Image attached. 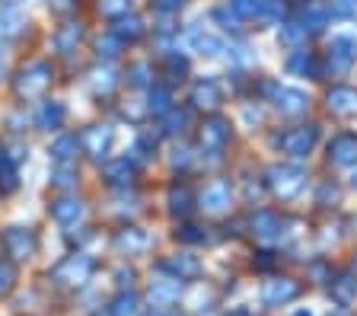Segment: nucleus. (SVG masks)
<instances>
[{
	"label": "nucleus",
	"instance_id": "8fccbe9b",
	"mask_svg": "<svg viewBox=\"0 0 357 316\" xmlns=\"http://www.w3.org/2000/svg\"><path fill=\"white\" fill-rule=\"evenodd\" d=\"M166 61H169V70H172V74H185V70H188V61L185 58H176V54H169Z\"/></svg>",
	"mask_w": 357,
	"mask_h": 316
},
{
	"label": "nucleus",
	"instance_id": "c85d7f7f",
	"mask_svg": "<svg viewBox=\"0 0 357 316\" xmlns=\"http://www.w3.org/2000/svg\"><path fill=\"white\" fill-rule=\"evenodd\" d=\"M115 83H119V77H115L112 68H96L89 74V90L96 93V96H109L115 90Z\"/></svg>",
	"mask_w": 357,
	"mask_h": 316
},
{
	"label": "nucleus",
	"instance_id": "bf43d9fd",
	"mask_svg": "<svg viewBox=\"0 0 357 316\" xmlns=\"http://www.w3.org/2000/svg\"><path fill=\"white\" fill-rule=\"evenodd\" d=\"M294 316H312V313H310V310H297V313H294Z\"/></svg>",
	"mask_w": 357,
	"mask_h": 316
},
{
	"label": "nucleus",
	"instance_id": "473e14b6",
	"mask_svg": "<svg viewBox=\"0 0 357 316\" xmlns=\"http://www.w3.org/2000/svg\"><path fill=\"white\" fill-rule=\"evenodd\" d=\"M109 313L112 316H137V297H134L131 291L115 294V301L109 303Z\"/></svg>",
	"mask_w": 357,
	"mask_h": 316
},
{
	"label": "nucleus",
	"instance_id": "a19ab883",
	"mask_svg": "<svg viewBox=\"0 0 357 316\" xmlns=\"http://www.w3.org/2000/svg\"><path fill=\"white\" fill-rule=\"evenodd\" d=\"M119 48H121V38L119 36H105L99 38V58H119Z\"/></svg>",
	"mask_w": 357,
	"mask_h": 316
},
{
	"label": "nucleus",
	"instance_id": "5701e85b",
	"mask_svg": "<svg viewBox=\"0 0 357 316\" xmlns=\"http://www.w3.org/2000/svg\"><path fill=\"white\" fill-rule=\"evenodd\" d=\"M328 291H332V301L338 307H351L357 301V278L354 275H338L335 281H328Z\"/></svg>",
	"mask_w": 357,
	"mask_h": 316
},
{
	"label": "nucleus",
	"instance_id": "cd10ccee",
	"mask_svg": "<svg viewBox=\"0 0 357 316\" xmlns=\"http://www.w3.org/2000/svg\"><path fill=\"white\" fill-rule=\"evenodd\" d=\"M188 42H192L195 52H198V54H208V58H214V54L227 52L220 38L211 36V32H201V29H192V32H188Z\"/></svg>",
	"mask_w": 357,
	"mask_h": 316
},
{
	"label": "nucleus",
	"instance_id": "f03ea898",
	"mask_svg": "<svg viewBox=\"0 0 357 316\" xmlns=\"http://www.w3.org/2000/svg\"><path fill=\"white\" fill-rule=\"evenodd\" d=\"M52 64L48 61H32V64H26V68L20 70V77H16V96L20 99H36L42 96L48 86H52Z\"/></svg>",
	"mask_w": 357,
	"mask_h": 316
},
{
	"label": "nucleus",
	"instance_id": "c03bdc74",
	"mask_svg": "<svg viewBox=\"0 0 357 316\" xmlns=\"http://www.w3.org/2000/svg\"><path fill=\"white\" fill-rule=\"evenodd\" d=\"M214 20H217V23H223V29H233V32H239V23H243L233 10H217Z\"/></svg>",
	"mask_w": 357,
	"mask_h": 316
},
{
	"label": "nucleus",
	"instance_id": "1a4fd4ad",
	"mask_svg": "<svg viewBox=\"0 0 357 316\" xmlns=\"http://www.w3.org/2000/svg\"><path fill=\"white\" fill-rule=\"evenodd\" d=\"M150 246H153V240H150V234L141 230V227H125L115 236V249H119L121 256H144Z\"/></svg>",
	"mask_w": 357,
	"mask_h": 316
},
{
	"label": "nucleus",
	"instance_id": "f257e3e1",
	"mask_svg": "<svg viewBox=\"0 0 357 316\" xmlns=\"http://www.w3.org/2000/svg\"><path fill=\"white\" fill-rule=\"evenodd\" d=\"M93 271H96V259L89 256V253H80V249H77V253L64 256L52 271H48V278H52L58 287H64V291H80V287L89 285Z\"/></svg>",
	"mask_w": 357,
	"mask_h": 316
},
{
	"label": "nucleus",
	"instance_id": "e433bc0d",
	"mask_svg": "<svg viewBox=\"0 0 357 316\" xmlns=\"http://www.w3.org/2000/svg\"><path fill=\"white\" fill-rule=\"evenodd\" d=\"M16 285V265L10 259H0V297H7Z\"/></svg>",
	"mask_w": 357,
	"mask_h": 316
},
{
	"label": "nucleus",
	"instance_id": "e2e57ef3",
	"mask_svg": "<svg viewBox=\"0 0 357 316\" xmlns=\"http://www.w3.org/2000/svg\"><path fill=\"white\" fill-rule=\"evenodd\" d=\"M144 316H156V313H153V310H150V313H144Z\"/></svg>",
	"mask_w": 357,
	"mask_h": 316
},
{
	"label": "nucleus",
	"instance_id": "09e8293b",
	"mask_svg": "<svg viewBox=\"0 0 357 316\" xmlns=\"http://www.w3.org/2000/svg\"><path fill=\"white\" fill-rule=\"evenodd\" d=\"M335 13H342V16H357V0H335Z\"/></svg>",
	"mask_w": 357,
	"mask_h": 316
},
{
	"label": "nucleus",
	"instance_id": "0eeeda50",
	"mask_svg": "<svg viewBox=\"0 0 357 316\" xmlns=\"http://www.w3.org/2000/svg\"><path fill=\"white\" fill-rule=\"evenodd\" d=\"M354 61H357V38L332 36V45H328V68H332V74H348Z\"/></svg>",
	"mask_w": 357,
	"mask_h": 316
},
{
	"label": "nucleus",
	"instance_id": "c9c22d12",
	"mask_svg": "<svg viewBox=\"0 0 357 316\" xmlns=\"http://www.w3.org/2000/svg\"><path fill=\"white\" fill-rule=\"evenodd\" d=\"M172 105H169V90H163V86H156V90H150V103H147V112L153 115H166Z\"/></svg>",
	"mask_w": 357,
	"mask_h": 316
},
{
	"label": "nucleus",
	"instance_id": "393cba45",
	"mask_svg": "<svg viewBox=\"0 0 357 316\" xmlns=\"http://www.w3.org/2000/svg\"><path fill=\"white\" fill-rule=\"evenodd\" d=\"M131 176H134V163L128 157H119V160H112V163H105V179H109V186L128 188L131 186Z\"/></svg>",
	"mask_w": 357,
	"mask_h": 316
},
{
	"label": "nucleus",
	"instance_id": "f704fd0d",
	"mask_svg": "<svg viewBox=\"0 0 357 316\" xmlns=\"http://www.w3.org/2000/svg\"><path fill=\"white\" fill-rule=\"evenodd\" d=\"M99 13L109 20H121L131 13V0H99Z\"/></svg>",
	"mask_w": 357,
	"mask_h": 316
},
{
	"label": "nucleus",
	"instance_id": "ea45409f",
	"mask_svg": "<svg viewBox=\"0 0 357 316\" xmlns=\"http://www.w3.org/2000/svg\"><path fill=\"white\" fill-rule=\"evenodd\" d=\"M281 20H284V3H281V0H265L261 23H281Z\"/></svg>",
	"mask_w": 357,
	"mask_h": 316
},
{
	"label": "nucleus",
	"instance_id": "0e129e2a",
	"mask_svg": "<svg viewBox=\"0 0 357 316\" xmlns=\"http://www.w3.org/2000/svg\"><path fill=\"white\" fill-rule=\"evenodd\" d=\"M166 316H178V313H166Z\"/></svg>",
	"mask_w": 357,
	"mask_h": 316
},
{
	"label": "nucleus",
	"instance_id": "9d476101",
	"mask_svg": "<svg viewBox=\"0 0 357 316\" xmlns=\"http://www.w3.org/2000/svg\"><path fill=\"white\" fill-rule=\"evenodd\" d=\"M163 271L172 275V278H178V281H195L204 269H201L198 256H192V253H176V256H169L163 262Z\"/></svg>",
	"mask_w": 357,
	"mask_h": 316
},
{
	"label": "nucleus",
	"instance_id": "864d4df0",
	"mask_svg": "<svg viewBox=\"0 0 357 316\" xmlns=\"http://www.w3.org/2000/svg\"><path fill=\"white\" fill-rule=\"evenodd\" d=\"M245 195H249V202H252V198H261V186H252V182H249V186H245Z\"/></svg>",
	"mask_w": 357,
	"mask_h": 316
},
{
	"label": "nucleus",
	"instance_id": "423d86ee",
	"mask_svg": "<svg viewBox=\"0 0 357 316\" xmlns=\"http://www.w3.org/2000/svg\"><path fill=\"white\" fill-rule=\"evenodd\" d=\"M268 96L275 103V109L281 115H303L310 99H306L303 90H294V86H281V83H271L268 86Z\"/></svg>",
	"mask_w": 357,
	"mask_h": 316
},
{
	"label": "nucleus",
	"instance_id": "4468645a",
	"mask_svg": "<svg viewBox=\"0 0 357 316\" xmlns=\"http://www.w3.org/2000/svg\"><path fill=\"white\" fill-rule=\"evenodd\" d=\"M20 188V160L10 153V147H0V195L7 198Z\"/></svg>",
	"mask_w": 357,
	"mask_h": 316
},
{
	"label": "nucleus",
	"instance_id": "bb28decb",
	"mask_svg": "<svg viewBox=\"0 0 357 316\" xmlns=\"http://www.w3.org/2000/svg\"><path fill=\"white\" fill-rule=\"evenodd\" d=\"M328 16H332V10L326 3H306L303 16H300V26L306 32H319L322 26H328Z\"/></svg>",
	"mask_w": 357,
	"mask_h": 316
},
{
	"label": "nucleus",
	"instance_id": "de8ad7c7",
	"mask_svg": "<svg viewBox=\"0 0 357 316\" xmlns=\"http://www.w3.org/2000/svg\"><path fill=\"white\" fill-rule=\"evenodd\" d=\"M131 83L134 86H147V64H134L131 68Z\"/></svg>",
	"mask_w": 357,
	"mask_h": 316
},
{
	"label": "nucleus",
	"instance_id": "dca6fc26",
	"mask_svg": "<svg viewBox=\"0 0 357 316\" xmlns=\"http://www.w3.org/2000/svg\"><path fill=\"white\" fill-rule=\"evenodd\" d=\"M328 160L335 166H354L357 163V137L354 135H338L328 144Z\"/></svg>",
	"mask_w": 357,
	"mask_h": 316
},
{
	"label": "nucleus",
	"instance_id": "9b49d317",
	"mask_svg": "<svg viewBox=\"0 0 357 316\" xmlns=\"http://www.w3.org/2000/svg\"><path fill=\"white\" fill-rule=\"evenodd\" d=\"M182 287H185V281H178V278H160V281H150V291H147V297H150V303L153 307H172V303L182 297Z\"/></svg>",
	"mask_w": 357,
	"mask_h": 316
},
{
	"label": "nucleus",
	"instance_id": "39448f33",
	"mask_svg": "<svg viewBox=\"0 0 357 316\" xmlns=\"http://www.w3.org/2000/svg\"><path fill=\"white\" fill-rule=\"evenodd\" d=\"M316 137H319V128H316V125H303V128L284 131V135L278 137V147H281L284 153H290V157L300 160L316 147Z\"/></svg>",
	"mask_w": 357,
	"mask_h": 316
},
{
	"label": "nucleus",
	"instance_id": "4d7b16f0",
	"mask_svg": "<svg viewBox=\"0 0 357 316\" xmlns=\"http://www.w3.org/2000/svg\"><path fill=\"white\" fill-rule=\"evenodd\" d=\"M0 3H10V7H20L22 0H0Z\"/></svg>",
	"mask_w": 357,
	"mask_h": 316
},
{
	"label": "nucleus",
	"instance_id": "680f3d73",
	"mask_svg": "<svg viewBox=\"0 0 357 316\" xmlns=\"http://www.w3.org/2000/svg\"><path fill=\"white\" fill-rule=\"evenodd\" d=\"M351 182H354V186H357V170H354V176H351Z\"/></svg>",
	"mask_w": 357,
	"mask_h": 316
},
{
	"label": "nucleus",
	"instance_id": "7c9ffc66",
	"mask_svg": "<svg viewBox=\"0 0 357 316\" xmlns=\"http://www.w3.org/2000/svg\"><path fill=\"white\" fill-rule=\"evenodd\" d=\"M115 36H119L121 42H137V38L144 36V23L137 16H121L119 26H115Z\"/></svg>",
	"mask_w": 357,
	"mask_h": 316
},
{
	"label": "nucleus",
	"instance_id": "603ef678",
	"mask_svg": "<svg viewBox=\"0 0 357 316\" xmlns=\"http://www.w3.org/2000/svg\"><path fill=\"white\" fill-rule=\"evenodd\" d=\"M131 281H134V271H131V269H128V271L121 269V271H119V285H121V287H131Z\"/></svg>",
	"mask_w": 357,
	"mask_h": 316
},
{
	"label": "nucleus",
	"instance_id": "58836bf2",
	"mask_svg": "<svg viewBox=\"0 0 357 316\" xmlns=\"http://www.w3.org/2000/svg\"><path fill=\"white\" fill-rule=\"evenodd\" d=\"M281 42H284V45H303V42H306V29L300 23H284L281 26Z\"/></svg>",
	"mask_w": 357,
	"mask_h": 316
},
{
	"label": "nucleus",
	"instance_id": "2f4dec72",
	"mask_svg": "<svg viewBox=\"0 0 357 316\" xmlns=\"http://www.w3.org/2000/svg\"><path fill=\"white\" fill-rule=\"evenodd\" d=\"M166 202H169L172 214H188L192 211V192H188V186H172Z\"/></svg>",
	"mask_w": 357,
	"mask_h": 316
},
{
	"label": "nucleus",
	"instance_id": "c756f323",
	"mask_svg": "<svg viewBox=\"0 0 357 316\" xmlns=\"http://www.w3.org/2000/svg\"><path fill=\"white\" fill-rule=\"evenodd\" d=\"M287 70L297 77H316V61L310 58V52H294L287 58Z\"/></svg>",
	"mask_w": 357,
	"mask_h": 316
},
{
	"label": "nucleus",
	"instance_id": "b1692460",
	"mask_svg": "<svg viewBox=\"0 0 357 316\" xmlns=\"http://www.w3.org/2000/svg\"><path fill=\"white\" fill-rule=\"evenodd\" d=\"M77 151H80V141H77L74 135H61L58 141L48 147V153H52V160L58 166H70L77 160Z\"/></svg>",
	"mask_w": 357,
	"mask_h": 316
},
{
	"label": "nucleus",
	"instance_id": "13d9d810",
	"mask_svg": "<svg viewBox=\"0 0 357 316\" xmlns=\"http://www.w3.org/2000/svg\"><path fill=\"white\" fill-rule=\"evenodd\" d=\"M230 316H249V313H245V310H233Z\"/></svg>",
	"mask_w": 357,
	"mask_h": 316
},
{
	"label": "nucleus",
	"instance_id": "f8f14e48",
	"mask_svg": "<svg viewBox=\"0 0 357 316\" xmlns=\"http://www.w3.org/2000/svg\"><path fill=\"white\" fill-rule=\"evenodd\" d=\"M80 144L86 147L89 157L102 160L105 153H109V147H112V128H109V125H89V128L83 131Z\"/></svg>",
	"mask_w": 357,
	"mask_h": 316
},
{
	"label": "nucleus",
	"instance_id": "6ab92c4d",
	"mask_svg": "<svg viewBox=\"0 0 357 316\" xmlns=\"http://www.w3.org/2000/svg\"><path fill=\"white\" fill-rule=\"evenodd\" d=\"M26 26L29 23H26V13L20 7H10V3L0 7V38H20Z\"/></svg>",
	"mask_w": 357,
	"mask_h": 316
},
{
	"label": "nucleus",
	"instance_id": "a18cd8bd",
	"mask_svg": "<svg viewBox=\"0 0 357 316\" xmlns=\"http://www.w3.org/2000/svg\"><path fill=\"white\" fill-rule=\"evenodd\" d=\"M176 240H182V243H204V234H201V227H178Z\"/></svg>",
	"mask_w": 357,
	"mask_h": 316
},
{
	"label": "nucleus",
	"instance_id": "2eb2a0df",
	"mask_svg": "<svg viewBox=\"0 0 357 316\" xmlns=\"http://www.w3.org/2000/svg\"><path fill=\"white\" fill-rule=\"evenodd\" d=\"M284 227H290V220L278 218V214H271V211H259V214L252 218V230L261 236V240H268V243L281 240V236H284Z\"/></svg>",
	"mask_w": 357,
	"mask_h": 316
},
{
	"label": "nucleus",
	"instance_id": "72a5a7b5",
	"mask_svg": "<svg viewBox=\"0 0 357 316\" xmlns=\"http://www.w3.org/2000/svg\"><path fill=\"white\" fill-rule=\"evenodd\" d=\"M233 13L239 20H261V10H265V0H230Z\"/></svg>",
	"mask_w": 357,
	"mask_h": 316
},
{
	"label": "nucleus",
	"instance_id": "4be33fe9",
	"mask_svg": "<svg viewBox=\"0 0 357 316\" xmlns=\"http://www.w3.org/2000/svg\"><path fill=\"white\" fill-rule=\"evenodd\" d=\"M192 103L198 105V109H220L223 90L214 80H198L195 83V90H192Z\"/></svg>",
	"mask_w": 357,
	"mask_h": 316
},
{
	"label": "nucleus",
	"instance_id": "4c0bfd02",
	"mask_svg": "<svg viewBox=\"0 0 357 316\" xmlns=\"http://www.w3.org/2000/svg\"><path fill=\"white\" fill-rule=\"evenodd\" d=\"M188 125V112H176V109H169L166 112V121H163V131L166 135H182Z\"/></svg>",
	"mask_w": 357,
	"mask_h": 316
},
{
	"label": "nucleus",
	"instance_id": "aec40b11",
	"mask_svg": "<svg viewBox=\"0 0 357 316\" xmlns=\"http://www.w3.org/2000/svg\"><path fill=\"white\" fill-rule=\"evenodd\" d=\"M52 218L58 220L61 227H70V224H77V220L83 218V202L80 198H70V195H64V198H58V202H52Z\"/></svg>",
	"mask_w": 357,
	"mask_h": 316
},
{
	"label": "nucleus",
	"instance_id": "6e6552de",
	"mask_svg": "<svg viewBox=\"0 0 357 316\" xmlns=\"http://www.w3.org/2000/svg\"><path fill=\"white\" fill-rule=\"evenodd\" d=\"M300 297V285L294 278H271L261 285V303L265 307H284V303L297 301Z\"/></svg>",
	"mask_w": 357,
	"mask_h": 316
},
{
	"label": "nucleus",
	"instance_id": "ddd939ff",
	"mask_svg": "<svg viewBox=\"0 0 357 316\" xmlns=\"http://www.w3.org/2000/svg\"><path fill=\"white\" fill-rule=\"evenodd\" d=\"M227 141H230V125L223 119H211L201 125V147H204V151L220 153Z\"/></svg>",
	"mask_w": 357,
	"mask_h": 316
},
{
	"label": "nucleus",
	"instance_id": "052dcab7",
	"mask_svg": "<svg viewBox=\"0 0 357 316\" xmlns=\"http://www.w3.org/2000/svg\"><path fill=\"white\" fill-rule=\"evenodd\" d=\"M89 316H112V313H109V310H105V313H102V310H99V313H89Z\"/></svg>",
	"mask_w": 357,
	"mask_h": 316
},
{
	"label": "nucleus",
	"instance_id": "79ce46f5",
	"mask_svg": "<svg viewBox=\"0 0 357 316\" xmlns=\"http://www.w3.org/2000/svg\"><path fill=\"white\" fill-rule=\"evenodd\" d=\"M153 151H156V141L150 135H141L137 141H134V153H137L141 160H150L153 157Z\"/></svg>",
	"mask_w": 357,
	"mask_h": 316
},
{
	"label": "nucleus",
	"instance_id": "a878e982",
	"mask_svg": "<svg viewBox=\"0 0 357 316\" xmlns=\"http://www.w3.org/2000/svg\"><path fill=\"white\" fill-rule=\"evenodd\" d=\"M80 38H83V26L80 23H64L58 32H54V48H58L61 54H70V52H77Z\"/></svg>",
	"mask_w": 357,
	"mask_h": 316
},
{
	"label": "nucleus",
	"instance_id": "3c124183",
	"mask_svg": "<svg viewBox=\"0 0 357 316\" xmlns=\"http://www.w3.org/2000/svg\"><path fill=\"white\" fill-rule=\"evenodd\" d=\"M48 7L58 10V13H67V10L77 7V0H48Z\"/></svg>",
	"mask_w": 357,
	"mask_h": 316
},
{
	"label": "nucleus",
	"instance_id": "412c9836",
	"mask_svg": "<svg viewBox=\"0 0 357 316\" xmlns=\"http://www.w3.org/2000/svg\"><path fill=\"white\" fill-rule=\"evenodd\" d=\"M64 119H67L64 103H54V99L42 103V109L36 112V125H38L42 131H58L61 125H64Z\"/></svg>",
	"mask_w": 357,
	"mask_h": 316
},
{
	"label": "nucleus",
	"instance_id": "49530a36",
	"mask_svg": "<svg viewBox=\"0 0 357 316\" xmlns=\"http://www.w3.org/2000/svg\"><path fill=\"white\" fill-rule=\"evenodd\" d=\"M182 0H153V10L156 13H178Z\"/></svg>",
	"mask_w": 357,
	"mask_h": 316
},
{
	"label": "nucleus",
	"instance_id": "37998d69",
	"mask_svg": "<svg viewBox=\"0 0 357 316\" xmlns=\"http://www.w3.org/2000/svg\"><path fill=\"white\" fill-rule=\"evenodd\" d=\"M52 186H54V188H74V186H77V176L70 173V166H61L58 173L52 176Z\"/></svg>",
	"mask_w": 357,
	"mask_h": 316
},
{
	"label": "nucleus",
	"instance_id": "20e7f679",
	"mask_svg": "<svg viewBox=\"0 0 357 316\" xmlns=\"http://www.w3.org/2000/svg\"><path fill=\"white\" fill-rule=\"evenodd\" d=\"M3 249H7V256L13 259V262L32 259L38 249L36 230H29V227H7V234H3Z\"/></svg>",
	"mask_w": 357,
	"mask_h": 316
},
{
	"label": "nucleus",
	"instance_id": "7ed1b4c3",
	"mask_svg": "<svg viewBox=\"0 0 357 316\" xmlns=\"http://www.w3.org/2000/svg\"><path fill=\"white\" fill-rule=\"evenodd\" d=\"M268 186H271V192L278 198H297L306 186V173L300 166H290V163L271 166L268 170Z\"/></svg>",
	"mask_w": 357,
	"mask_h": 316
},
{
	"label": "nucleus",
	"instance_id": "f3484780",
	"mask_svg": "<svg viewBox=\"0 0 357 316\" xmlns=\"http://www.w3.org/2000/svg\"><path fill=\"white\" fill-rule=\"evenodd\" d=\"M201 208L208 211V214L230 211V186H227V182H211V186L204 188V195H201Z\"/></svg>",
	"mask_w": 357,
	"mask_h": 316
},
{
	"label": "nucleus",
	"instance_id": "a211bd4d",
	"mask_svg": "<svg viewBox=\"0 0 357 316\" xmlns=\"http://www.w3.org/2000/svg\"><path fill=\"white\" fill-rule=\"evenodd\" d=\"M326 103L328 112L335 115H357V90H351V86H332Z\"/></svg>",
	"mask_w": 357,
	"mask_h": 316
},
{
	"label": "nucleus",
	"instance_id": "6e6d98bb",
	"mask_svg": "<svg viewBox=\"0 0 357 316\" xmlns=\"http://www.w3.org/2000/svg\"><path fill=\"white\" fill-rule=\"evenodd\" d=\"M3 74H7V54H0V80H3Z\"/></svg>",
	"mask_w": 357,
	"mask_h": 316
},
{
	"label": "nucleus",
	"instance_id": "5fc2aeb1",
	"mask_svg": "<svg viewBox=\"0 0 357 316\" xmlns=\"http://www.w3.org/2000/svg\"><path fill=\"white\" fill-rule=\"evenodd\" d=\"M326 198H338V192H335L332 186H326V188L319 192V202H326Z\"/></svg>",
	"mask_w": 357,
	"mask_h": 316
}]
</instances>
